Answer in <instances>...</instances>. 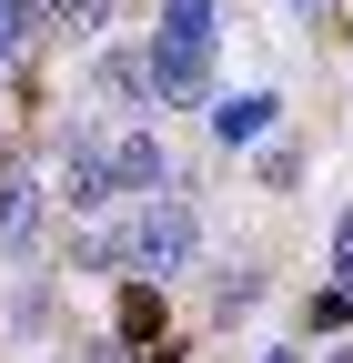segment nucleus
I'll return each instance as SVG.
<instances>
[{
	"instance_id": "f257e3e1",
	"label": "nucleus",
	"mask_w": 353,
	"mask_h": 363,
	"mask_svg": "<svg viewBox=\"0 0 353 363\" xmlns=\"http://www.w3.org/2000/svg\"><path fill=\"white\" fill-rule=\"evenodd\" d=\"M121 262L152 272V283H162V272H182V262H192V212L172 202V192H142V212L121 222Z\"/></svg>"
},
{
	"instance_id": "f03ea898",
	"label": "nucleus",
	"mask_w": 353,
	"mask_h": 363,
	"mask_svg": "<svg viewBox=\"0 0 353 363\" xmlns=\"http://www.w3.org/2000/svg\"><path fill=\"white\" fill-rule=\"evenodd\" d=\"M142 71H152V101H202L212 51H192V40H152V51H142Z\"/></svg>"
},
{
	"instance_id": "7ed1b4c3",
	"label": "nucleus",
	"mask_w": 353,
	"mask_h": 363,
	"mask_svg": "<svg viewBox=\"0 0 353 363\" xmlns=\"http://www.w3.org/2000/svg\"><path fill=\"white\" fill-rule=\"evenodd\" d=\"M111 192H121V162H111L101 142H81V152H61V202H71V212H101Z\"/></svg>"
},
{
	"instance_id": "20e7f679",
	"label": "nucleus",
	"mask_w": 353,
	"mask_h": 363,
	"mask_svg": "<svg viewBox=\"0 0 353 363\" xmlns=\"http://www.w3.org/2000/svg\"><path fill=\"white\" fill-rule=\"evenodd\" d=\"M273 91H223V101H212V142H262V131H273Z\"/></svg>"
},
{
	"instance_id": "39448f33",
	"label": "nucleus",
	"mask_w": 353,
	"mask_h": 363,
	"mask_svg": "<svg viewBox=\"0 0 353 363\" xmlns=\"http://www.w3.org/2000/svg\"><path fill=\"white\" fill-rule=\"evenodd\" d=\"M21 11H30V30L91 40V30H111V11H121V0H21Z\"/></svg>"
},
{
	"instance_id": "423d86ee",
	"label": "nucleus",
	"mask_w": 353,
	"mask_h": 363,
	"mask_svg": "<svg viewBox=\"0 0 353 363\" xmlns=\"http://www.w3.org/2000/svg\"><path fill=\"white\" fill-rule=\"evenodd\" d=\"M30 233H40V182H0V252H30Z\"/></svg>"
},
{
	"instance_id": "0eeeda50",
	"label": "nucleus",
	"mask_w": 353,
	"mask_h": 363,
	"mask_svg": "<svg viewBox=\"0 0 353 363\" xmlns=\"http://www.w3.org/2000/svg\"><path fill=\"white\" fill-rule=\"evenodd\" d=\"M111 162H121V192H162V182H172L162 131H131V142H111Z\"/></svg>"
},
{
	"instance_id": "6e6552de",
	"label": "nucleus",
	"mask_w": 353,
	"mask_h": 363,
	"mask_svg": "<svg viewBox=\"0 0 353 363\" xmlns=\"http://www.w3.org/2000/svg\"><path fill=\"white\" fill-rule=\"evenodd\" d=\"M152 333H162V283L142 272V283L121 293V343H152Z\"/></svg>"
},
{
	"instance_id": "1a4fd4ad",
	"label": "nucleus",
	"mask_w": 353,
	"mask_h": 363,
	"mask_svg": "<svg viewBox=\"0 0 353 363\" xmlns=\"http://www.w3.org/2000/svg\"><path fill=\"white\" fill-rule=\"evenodd\" d=\"M162 40H192V51H212V0H172V11H162Z\"/></svg>"
},
{
	"instance_id": "9d476101",
	"label": "nucleus",
	"mask_w": 353,
	"mask_h": 363,
	"mask_svg": "<svg viewBox=\"0 0 353 363\" xmlns=\"http://www.w3.org/2000/svg\"><path fill=\"white\" fill-rule=\"evenodd\" d=\"M30 51V11H21V0H0V71H11Z\"/></svg>"
},
{
	"instance_id": "9b49d317",
	"label": "nucleus",
	"mask_w": 353,
	"mask_h": 363,
	"mask_svg": "<svg viewBox=\"0 0 353 363\" xmlns=\"http://www.w3.org/2000/svg\"><path fill=\"white\" fill-rule=\"evenodd\" d=\"M252 293H262L252 272H223V283H212V303H223V313H252Z\"/></svg>"
},
{
	"instance_id": "f8f14e48",
	"label": "nucleus",
	"mask_w": 353,
	"mask_h": 363,
	"mask_svg": "<svg viewBox=\"0 0 353 363\" xmlns=\"http://www.w3.org/2000/svg\"><path fill=\"white\" fill-rule=\"evenodd\" d=\"M333 272H343V283H353V212L333 222Z\"/></svg>"
},
{
	"instance_id": "ddd939ff",
	"label": "nucleus",
	"mask_w": 353,
	"mask_h": 363,
	"mask_svg": "<svg viewBox=\"0 0 353 363\" xmlns=\"http://www.w3.org/2000/svg\"><path fill=\"white\" fill-rule=\"evenodd\" d=\"M293 11H323V0H293Z\"/></svg>"
},
{
	"instance_id": "4468645a",
	"label": "nucleus",
	"mask_w": 353,
	"mask_h": 363,
	"mask_svg": "<svg viewBox=\"0 0 353 363\" xmlns=\"http://www.w3.org/2000/svg\"><path fill=\"white\" fill-rule=\"evenodd\" d=\"M323 363H353V353H323Z\"/></svg>"
}]
</instances>
